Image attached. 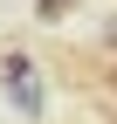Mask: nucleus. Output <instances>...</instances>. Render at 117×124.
<instances>
[{"label": "nucleus", "instance_id": "2", "mask_svg": "<svg viewBox=\"0 0 117 124\" xmlns=\"http://www.w3.org/2000/svg\"><path fill=\"white\" fill-rule=\"evenodd\" d=\"M69 14H76V0H35V21H48V28L69 21Z\"/></svg>", "mask_w": 117, "mask_h": 124}, {"label": "nucleus", "instance_id": "4", "mask_svg": "<svg viewBox=\"0 0 117 124\" xmlns=\"http://www.w3.org/2000/svg\"><path fill=\"white\" fill-rule=\"evenodd\" d=\"M110 97H117V69H110Z\"/></svg>", "mask_w": 117, "mask_h": 124}, {"label": "nucleus", "instance_id": "1", "mask_svg": "<svg viewBox=\"0 0 117 124\" xmlns=\"http://www.w3.org/2000/svg\"><path fill=\"white\" fill-rule=\"evenodd\" d=\"M0 69H7V90H14V103H21L28 117L41 110V83H35V62H28L21 48H7V62H0Z\"/></svg>", "mask_w": 117, "mask_h": 124}, {"label": "nucleus", "instance_id": "3", "mask_svg": "<svg viewBox=\"0 0 117 124\" xmlns=\"http://www.w3.org/2000/svg\"><path fill=\"white\" fill-rule=\"evenodd\" d=\"M103 41H110V55H117V21H110V28H103Z\"/></svg>", "mask_w": 117, "mask_h": 124}]
</instances>
